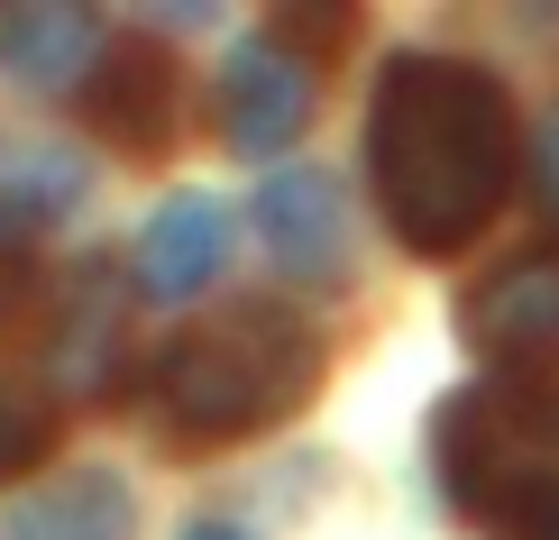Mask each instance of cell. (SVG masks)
I'll return each instance as SVG.
<instances>
[{
    "label": "cell",
    "mask_w": 559,
    "mask_h": 540,
    "mask_svg": "<svg viewBox=\"0 0 559 540\" xmlns=\"http://www.w3.org/2000/svg\"><path fill=\"white\" fill-rule=\"evenodd\" d=\"M367 183L413 256H459L514 193V110L468 56H385L367 101Z\"/></svg>",
    "instance_id": "1"
},
{
    "label": "cell",
    "mask_w": 559,
    "mask_h": 540,
    "mask_svg": "<svg viewBox=\"0 0 559 540\" xmlns=\"http://www.w3.org/2000/svg\"><path fill=\"white\" fill-rule=\"evenodd\" d=\"M312 385H321V339L285 302H239V312H212L183 339H166L147 404L166 421V440L221 449V440H258L285 412H302Z\"/></svg>",
    "instance_id": "2"
},
{
    "label": "cell",
    "mask_w": 559,
    "mask_h": 540,
    "mask_svg": "<svg viewBox=\"0 0 559 540\" xmlns=\"http://www.w3.org/2000/svg\"><path fill=\"white\" fill-rule=\"evenodd\" d=\"M468 348L504 367L514 385H550L559 375V248H532L468 302Z\"/></svg>",
    "instance_id": "3"
},
{
    "label": "cell",
    "mask_w": 559,
    "mask_h": 540,
    "mask_svg": "<svg viewBox=\"0 0 559 540\" xmlns=\"http://www.w3.org/2000/svg\"><path fill=\"white\" fill-rule=\"evenodd\" d=\"M212 120L239 156H275L294 147L302 120H312V64L275 37H239L221 56V83H212Z\"/></svg>",
    "instance_id": "4"
},
{
    "label": "cell",
    "mask_w": 559,
    "mask_h": 540,
    "mask_svg": "<svg viewBox=\"0 0 559 540\" xmlns=\"http://www.w3.org/2000/svg\"><path fill=\"white\" fill-rule=\"evenodd\" d=\"M74 101H83L92 137H110V147H129V156H156L175 137V64L156 56L147 37H120L102 64H92V83L74 92Z\"/></svg>",
    "instance_id": "5"
},
{
    "label": "cell",
    "mask_w": 559,
    "mask_h": 540,
    "mask_svg": "<svg viewBox=\"0 0 559 540\" xmlns=\"http://www.w3.org/2000/svg\"><path fill=\"white\" fill-rule=\"evenodd\" d=\"M258 229H266V256H275V266H294V285H331V275L348 266V193H340L321 166L266 175Z\"/></svg>",
    "instance_id": "6"
},
{
    "label": "cell",
    "mask_w": 559,
    "mask_h": 540,
    "mask_svg": "<svg viewBox=\"0 0 559 540\" xmlns=\"http://www.w3.org/2000/svg\"><path fill=\"white\" fill-rule=\"evenodd\" d=\"M221 256H229V211L212 193H166L147 211V229H138V285L183 302L221 275Z\"/></svg>",
    "instance_id": "7"
},
{
    "label": "cell",
    "mask_w": 559,
    "mask_h": 540,
    "mask_svg": "<svg viewBox=\"0 0 559 540\" xmlns=\"http://www.w3.org/2000/svg\"><path fill=\"white\" fill-rule=\"evenodd\" d=\"M102 56L110 46H102V28H92V10H56V0L0 10V74L28 83V92H83Z\"/></svg>",
    "instance_id": "8"
},
{
    "label": "cell",
    "mask_w": 559,
    "mask_h": 540,
    "mask_svg": "<svg viewBox=\"0 0 559 540\" xmlns=\"http://www.w3.org/2000/svg\"><path fill=\"white\" fill-rule=\"evenodd\" d=\"M129 523H138V504L110 467H74V477L10 504V540H129Z\"/></svg>",
    "instance_id": "9"
},
{
    "label": "cell",
    "mask_w": 559,
    "mask_h": 540,
    "mask_svg": "<svg viewBox=\"0 0 559 540\" xmlns=\"http://www.w3.org/2000/svg\"><path fill=\"white\" fill-rule=\"evenodd\" d=\"M74 202H83V166L64 147H0V248H28Z\"/></svg>",
    "instance_id": "10"
},
{
    "label": "cell",
    "mask_w": 559,
    "mask_h": 540,
    "mask_svg": "<svg viewBox=\"0 0 559 540\" xmlns=\"http://www.w3.org/2000/svg\"><path fill=\"white\" fill-rule=\"evenodd\" d=\"M120 321H129V302H120V285H110V266H83L74 302H64V331H56L64 385H102V375H110V339H120Z\"/></svg>",
    "instance_id": "11"
},
{
    "label": "cell",
    "mask_w": 559,
    "mask_h": 540,
    "mask_svg": "<svg viewBox=\"0 0 559 540\" xmlns=\"http://www.w3.org/2000/svg\"><path fill=\"white\" fill-rule=\"evenodd\" d=\"M46 449H56V404L37 385H19V375H0V485L28 477Z\"/></svg>",
    "instance_id": "12"
},
{
    "label": "cell",
    "mask_w": 559,
    "mask_h": 540,
    "mask_svg": "<svg viewBox=\"0 0 559 540\" xmlns=\"http://www.w3.org/2000/svg\"><path fill=\"white\" fill-rule=\"evenodd\" d=\"M504 540H559V477H532V485H514L496 513H486Z\"/></svg>",
    "instance_id": "13"
},
{
    "label": "cell",
    "mask_w": 559,
    "mask_h": 540,
    "mask_svg": "<svg viewBox=\"0 0 559 540\" xmlns=\"http://www.w3.org/2000/svg\"><path fill=\"white\" fill-rule=\"evenodd\" d=\"M532 193H542V211L559 220V110L542 120V137H532Z\"/></svg>",
    "instance_id": "14"
},
{
    "label": "cell",
    "mask_w": 559,
    "mask_h": 540,
    "mask_svg": "<svg viewBox=\"0 0 559 540\" xmlns=\"http://www.w3.org/2000/svg\"><path fill=\"white\" fill-rule=\"evenodd\" d=\"M183 540H258V531H248V523H193Z\"/></svg>",
    "instance_id": "15"
}]
</instances>
